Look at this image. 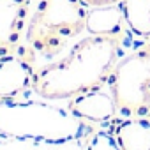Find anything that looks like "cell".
<instances>
[{"label":"cell","mask_w":150,"mask_h":150,"mask_svg":"<svg viewBox=\"0 0 150 150\" xmlns=\"http://www.w3.org/2000/svg\"><path fill=\"white\" fill-rule=\"evenodd\" d=\"M85 7L81 0H39L27 25V46L46 58L58 55L72 37L85 30L88 13Z\"/></svg>","instance_id":"obj_3"},{"label":"cell","mask_w":150,"mask_h":150,"mask_svg":"<svg viewBox=\"0 0 150 150\" xmlns=\"http://www.w3.org/2000/svg\"><path fill=\"white\" fill-rule=\"evenodd\" d=\"M122 35H94L76 42L71 51L34 74L32 92L46 101L72 99L97 88L118 64Z\"/></svg>","instance_id":"obj_1"},{"label":"cell","mask_w":150,"mask_h":150,"mask_svg":"<svg viewBox=\"0 0 150 150\" xmlns=\"http://www.w3.org/2000/svg\"><path fill=\"white\" fill-rule=\"evenodd\" d=\"M35 53L28 46L0 57V101H9L32 87Z\"/></svg>","instance_id":"obj_5"},{"label":"cell","mask_w":150,"mask_h":150,"mask_svg":"<svg viewBox=\"0 0 150 150\" xmlns=\"http://www.w3.org/2000/svg\"><path fill=\"white\" fill-rule=\"evenodd\" d=\"M87 150H122L115 134L108 131H97L90 136Z\"/></svg>","instance_id":"obj_11"},{"label":"cell","mask_w":150,"mask_h":150,"mask_svg":"<svg viewBox=\"0 0 150 150\" xmlns=\"http://www.w3.org/2000/svg\"><path fill=\"white\" fill-rule=\"evenodd\" d=\"M117 108L125 117H150V37L110 74Z\"/></svg>","instance_id":"obj_4"},{"label":"cell","mask_w":150,"mask_h":150,"mask_svg":"<svg viewBox=\"0 0 150 150\" xmlns=\"http://www.w3.org/2000/svg\"><path fill=\"white\" fill-rule=\"evenodd\" d=\"M87 120L46 103L0 101V136L39 143H69L90 134Z\"/></svg>","instance_id":"obj_2"},{"label":"cell","mask_w":150,"mask_h":150,"mask_svg":"<svg viewBox=\"0 0 150 150\" xmlns=\"http://www.w3.org/2000/svg\"><path fill=\"white\" fill-rule=\"evenodd\" d=\"M122 150H150V117H129L115 127Z\"/></svg>","instance_id":"obj_9"},{"label":"cell","mask_w":150,"mask_h":150,"mask_svg":"<svg viewBox=\"0 0 150 150\" xmlns=\"http://www.w3.org/2000/svg\"><path fill=\"white\" fill-rule=\"evenodd\" d=\"M124 13L120 4L92 7L87 13L85 30L94 35H122L124 32Z\"/></svg>","instance_id":"obj_8"},{"label":"cell","mask_w":150,"mask_h":150,"mask_svg":"<svg viewBox=\"0 0 150 150\" xmlns=\"http://www.w3.org/2000/svg\"><path fill=\"white\" fill-rule=\"evenodd\" d=\"M125 27L138 37H150V0H122Z\"/></svg>","instance_id":"obj_10"},{"label":"cell","mask_w":150,"mask_h":150,"mask_svg":"<svg viewBox=\"0 0 150 150\" xmlns=\"http://www.w3.org/2000/svg\"><path fill=\"white\" fill-rule=\"evenodd\" d=\"M87 7H103V6H113V4H120L122 0H81Z\"/></svg>","instance_id":"obj_12"},{"label":"cell","mask_w":150,"mask_h":150,"mask_svg":"<svg viewBox=\"0 0 150 150\" xmlns=\"http://www.w3.org/2000/svg\"><path fill=\"white\" fill-rule=\"evenodd\" d=\"M28 0H0V57L20 48Z\"/></svg>","instance_id":"obj_6"},{"label":"cell","mask_w":150,"mask_h":150,"mask_svg":"<svg viewBox=\"0 0 150 150\" xmlns=\"http://www.w3.org/2000/svg\"><path fill=\"white\" fill-rule=\"evenodd\" d=\"M67 110L87 122H108L118 111L113 94H108L99 88L72 97Z\"/></svg>","instance_id":"obj_7"}]
</instances>
